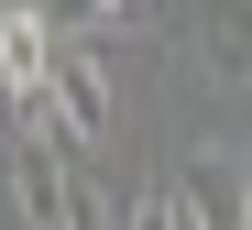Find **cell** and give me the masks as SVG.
<instances>
[{"mask_svg":"<svg viewBox=\"0 0 252 230\" xmlns=\"http://www.w3.org/2000/svg\"><path fill=\"white\" fill-rule=\"evenodd\" d=\"M55 121H66L77 154H99L110 131H121V77H110V55H99V11L66 22V55H55Z\"/></svg>","mask_w":252,"mask_h":230,"instance_id":"cell-1","label":"cell"},{"mask_svg":"<svg viewBox=\"0 0 252 230\" xmlns=\"http://www.w3.org/2000/svg\"><path fill=\"white\" fill-rule=\"evenodd\" d=\"M132 230H187V197H176V187H143V197H132Z\"/></svg>","mask_w":252,"mask_h":230,"instance_id":"cell-2","label":"cell"}]
</instances>
